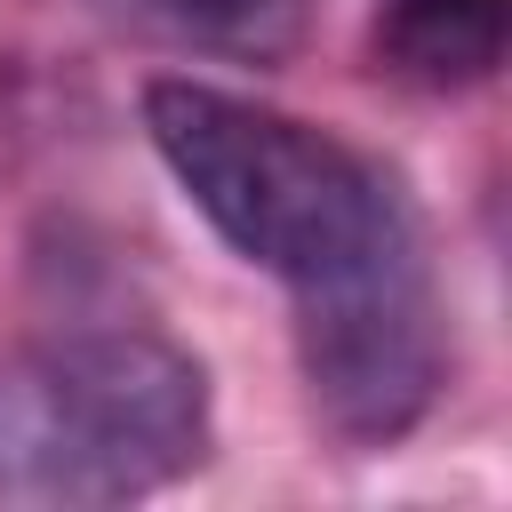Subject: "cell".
I'll return each instance as SVG.
<instances>
[{
	"mask_svg": "<svg viewBox=\"0 0 512 512\" xmlns=\"http://www.w3.org/2000/svg\"><path fill=\"white\" fill-rule=\"evenodd\" d=\"M144 136L216 240L288 288L336 272L408 216L400 184L368 152L208 80H152Z\"/></svg>",
	"mask_w": 512,
	"mask_h": 512,
	"instance_id": "1",
	"label": "cell"
},
{
	"mask_svg": "<svg viewBox=\"0 0 512 512\" xmlns=\"http://www.w3.org/2000/svg\"><path fill=\"white\" fill-rule=\"evenodd\" d=\"M208 448V376L152 328H88L0 376V496L120 504Z\"/></svg>",
	"mask_w": 512,
	"mask_h": 512,
	"instance_id": "2",
	"label": "cell"
},
{
	"mask_svg": "<svg viewBox=\"0 0 512 512\" xmlns=\"http://www.w3.org/2000/svg\"><path fill=\"white\" fill-rule=\"evenodd\" d=\"M512 0H384L376 8V64L408 88H480L504 64Z\"/></svg>",
	"mask_w": 512,
	"mask_h": 512,
	"instance_id": "4",
	"label": "cell"
},
{
	"mask_svg": "<svg viewBox=\"0 0 512 512\" xmlns=\"http://www.w3.org/2000/svg\"><path fill=\"white\" fill-rule=\"evenodd\" d=\"M160 16L224 56H280L312 24V0H160Z\"/></svg>",
	"mask_w": 512,
	"mask_h": 512,
	"instance_id": "5",
	"label": "cell"
},
{
	"mask_svg": "<svg viewBox=\"0 0 512 512\" xmlns=\"http://www.w3.org/2000/svg\"><path fill=\"white\" fill-rule=\"evenodd\" d=\"M296 368L320 424L352 448H384L424 424L448 376L440 288L416 208L320 280H296Z\"/></svg>",
	"mask_w": 512,
	"mask_h": 512,
	"instance_id": "3",
	"label": "cell"
}]
</instances>
